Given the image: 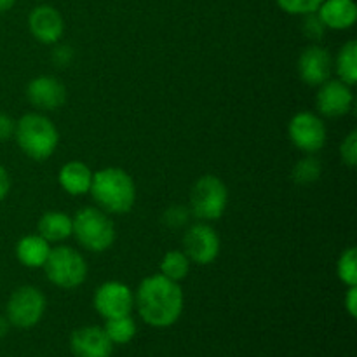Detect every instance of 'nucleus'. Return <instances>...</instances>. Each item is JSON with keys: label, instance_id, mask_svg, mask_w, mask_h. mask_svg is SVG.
I'll return each instance as SVG.
<instances>
[{"label": "nucleus", "instance_id": "obj_22", "mask_svg": "<svg viewBox=\"0 0 357 357\" xmlns=\"http://www.w3.org/2000/svg\"><path fill=\"white\" fill-rule=\"evenodd\" d=\"M190 271V260L183 251H169L160 260V274L171 281H183Z\"/></svg>", "mask_w": 357, "mask_h": 357}, {"label": "nucleus", "instance_id": "obj_11", "mask_svg": "<svg viewBox=\"0 0 357 357\" xmlns=\"http://www.w3.org/2000/svg\"><path fill=\"white\" fill-rule=\"evenodd\" d=\"M354 105V94L349 84L340 79H328L319 86L316 94V107L324 117L337 119L349 114Z\"/></svg>", "mask_w": 357, "mask_h": 357}, {"label": "nucleus", "instance_id": "obj_21", "mask_svg": "<svg viewBox=\"0 0 357 357\" xmlns=\"http://www.w3.org/2000/svg\"><path fill=\"white\" fill-rule=\"evenodd\" d=\"M105 333L110 338V342L114 345H126L136 337V331H138V326H136L135 319L129 316L122 317H114V319H107L103 326Z\"/></svg>", "mask_w": 357, "mask_h": 357}, {"label": "nucleus", "instance_id": "obj_25", "mask_svg": "<svg viewBox=\"0 0 357 357\" xmlns=\"http://www.w3.org/2000/svg\"><path fill=\"white\" fill-rule=\"evenodd\" d=\"M275 2L284 13L293 16H305V14L317 13L323 0H275Z\"/></svg>", "mask_w": 357, "mask_h": 357}, {"label": "nucleus", "instance_id": "obj_17", "mask_svg": "<svg viewBox=\"0 0 357 357\" xmlns=\"http://www.w3.org/2000/svg\"><path fill=\"white\" fill-rule=\"evenodd\" d=\"M58 181L63 190L70 195L89 194L91 181H93V171L87 164L80 160H70L59 169Z\"/></svg>", "mask_w": 357, "mask_h": 357}, {"label": "nucleus", "instance_id": "obj_3", "mask_svg": "<svg viewBox=\"0 0 357 357\" xmlns=\"http://www.w3.org/2000/svg\"><path fill=\"white\" fill-rule=\"evenodd\" d=\"M17 146L33 160H45L54 153L59 143L56 126L42 114H26L16 121L14 136Z\"/></svg>", "mask_w": 357, "mask_h": 357}, {"label": "nucleus", "instance_id": "obj_5", "mask_svg": "<svg viewBox=\"0 0 357 357\" xmlns=\"http://www.w3.org/2000/svg\"><path fill=\"white\" fill-rule=\"evenodd\" d=\"M49 282L61 289H73L84 284L87 278V264L82 255L70 246L51 248L44 267Z\"/></svg>", "mask_w": 357, "mask_h": 357}, {"label": "nucleus", "instance_id": "obj_23", "mask_svg": "<svg viewBox=\"0 0 357 357\" xmlns=\"http://www.w3.org/2000/svg\"><path fill=\"white\" fill-rule=\"evenodd\" d=\"M321 173H323L321 160L309 155L295 164V167H293V180L298 185H310L319 180Z\"/></svg>", "mask_w": 357, "mask_h": 357}, {"label": "nucleus", "instance_id": "obj_12", "mask_svg": "<svg viewBox=\"0 0 357 357\" xmlns=\"http://www.w3.org/2000/svg\"><path fill=\"white\" fill-rule=\"evenodd\" d=\"M298 75L307 86L319 87L321 84L331 79L333 72V58L330 51L323 45H309L303 49V52L298 58Z\"/></svg>", "mask_w": 357, "mask_h": 357}, {"label": "nucleus", "instance_id": "obj_24", "mask_svg": "<svg viewBox=\"0 0 357 357\" xmlns=\"http://www.w3.org/2000/svg\"><path fill=\"white\" fill-rule=\"evenodd\" d=\"M337 274L344 284L357 286V251L349 248L340 255L337 264Z\"/></svg>", "mask_w": 357, "mask_h": 357}, {"label": "nucleus", "instance_id": "obj_30", "mask_svg": "<svg viewBox=\"0 0 357 357\" xmlns=\"http://www.w3.org/2000/svg\"><path fill=\"white\" fill-rule=\"evenodd\" d=\"M14 128H16V121H14L10 115L2 114V112H0V143L13 138Z\"/></svg>", "mask_w": 357, "mask_h": 357}, {"label": "nucleus", "instance_id": "obj_2", "mask_svg": "<svg viewBox=\"0 0 357 357\" xmlns=\"http://www.w3.org/2000/svg\"><path fill=\"white\" fill-rule=\"evenodd\" d=\"M89 194L108 215H126L136 201L135 181L121 167H105L93 173Z\"/></svg>", "mask_w": 357, "mask_h": 357}, {"label": "nucleus", "instance_id": "obj_7", "mask_svg": "<svg viewBox=\"0 0 357 357\" xmlns=\"http://www.w3.org/2000/svg\"><path fill=\"white\" fill-rule=\"evenodd\" d=\"M45 296L35 286H21L14 289L6 305V317L10 326L30 330L37 326L45 314Z\"/></svg>", "mask_w": 357, "mask_h": 357}, {"label": "nucleus", "instance_id": "obj_1", "mask_svg": "<svg viewBox=\"0 0 357 357\" xmlns=\"http://www.w3.org/2000/svg\"><path fill=\"white\" fill-rule=\"evenodd\" d=\"M183 291L180 282L171 281L162 274L143 279L136 289L135 307L139 317L152 328H169L183 312Z\"/></svg>", "mask_w": 357, "mask_h": 357}, {"label": "nucleus", "instance_id": "obj_13", "mask_svg": "<svg viewBox=\"0 0 357 357\" xmlns=\"http://www.w3.org/2000/svg\"><path fill=\"white\" fill-rule=\"evenodd\" d=\"M70 349L75 357H110L114 344L103 328L82 326L77 328L70 337Z\"/></svg>", "mask_w": 357, "mask_h": 357}, {"label": "nucleus", "instance_id": "obj_29", "mask_svg": "<svg viewBox=\"0 0 357 357\" xmlns=\"http://www.w3.org/2000/svg\"><path fill=\"white\" fill-rule=\"evenodd\" d=\"M51 59L56 66H59V68H66L73 59V49L70 47V45H58V47L52 51Z\"/></svg>", "mask_w": 357, "mask_h": 357}, {"label": "nucleus", "instance_id": "obj_33", "mask_svg": "<svg viewBox=\"0 0 357 357\" xmlns=\"http://www.w3.org/2000/svg\"><path fill=\"white\" fill-rule=\"evenodd\" d=\"M9 321H7L6 316H0V340H2L3 337H6L7 333H9Z\"/></svg>", "mask_w": 357, "mask_h": 357}, {"label": "nucleus", "instance_id": "obj_4", "mask_svg": "<svg viewBox=\"0 0 357 357\" xmlns=\"http://www.w3.org/2000/svg\"><path fill=\"white\" fill-rule=\"evenodd\" d=\"M73 232L77 243L87 251L103 253L115 243V225L108 213L100 208H84L73 216Z\"/></svg>", "mask_w": 357, "mask_h": 357}, {"label": "nucleus", "instance_id": "obj_8", "mask_svg": "<svg viewBox=\"0 0 357 357\" xmlns=\"http://www.w3.org/2000/svg\"><path fill=\"white\" fill-rule=\"evenodd\" d=\"M288 135L293 145L309 155L319 152L326 145L328 138L326 124L312 112H298L293 115L288 126Z\"/></svg>", "mask_w": 357, "mask_h": 357}, {"label": "nucleus", "instance_id": "obj_27", "mask_svg": "<svg viewBox=\"0 0 357 357\" xmlns=\"http://www.w3.org/2000/svg\"><path fill=\"white\" fill-rule=\"evenodd\" d=\"M340 157L344 160V164H347L349 167H354L357 162V132L351 131L347 135V138L342 142L340 145Z\"/></svg>", "mask_w": 357, "mask_h": 357}, {"label": "nucleus", "instance_id": "obj_16", "mask_svg": "<svg viewBox=\"0 0 357 357\" xmlns=\"http://www.w3.org/2000/svg\"><path fill=\"white\" fill-rule=\"evenodd\" d=\"M317 16L330 30H349L356 24L357 6L354 0H323Z\"/></svg>", "mask_w": 357, "mask_h": 357}, {"label": "nucleus", "instance_id": "obj_20", "mask_svg": "<svg viewBox=\"0 0 357 357\" xmlns=\"http://www.w3.org/2000/svg\"><path fill=\"white\" fill-rule=\"evenodd\" d=\"M333 66L335 70H337L338 79H340L342 82L349 84V86H354L357 82V42L356 40H349L347 44L342 45Z\"/></svg>", "mask_w": 357, "mask_h": 357}, {"label": "nucleus", "instance_id": "obj_32", "mask_svg": "<svg viewBox=\"0 0 357 357\" xmlns=\"http://www.w3.org/2000/svg\"><path fill=\"white\" fill-rule=\"evenodd\" d=\"M10 190V176L3 166H0V202L9 195Z\"/></svg>", "mask_w": 357, "mask_h": 357}, {"label": "nucleus", "instance_id": "obj_26", "mask_svg": "<svg viewBox=\"0 0 357 357\" xmlns=\"http://www.w3.org/2000/svg\"><path fill=\"white\" fill-rule=\"evenodd\" d=\"M302 30L307 38H310V40H319L324 35V31H326V26H324V23L321 21V17L317 16V13H312L303 16Z\"/></svg>", "mask_w": 357, "mask_h": 357}, {"label": "nucleus", "instance_id": "obj_18", "mask_svg": "<svg viewBox=\"0 0 357 357\" xmlns=\"http://www.w3.org/2000/svg\"><path fill=\"white\" fill-rule=\"evenodd\" d=\"M49 253H51V243H47L38 234H30V236L21 237L16 244L17 261L28 268L44 267Z\"/></svg>", "mask_w": 357, "mask_h": 357}, {"label": "nucleus", "instance_id": "obj_15", "mask_svg": "<svg viewBox=\"0 0 357 357\" xmlns=\"http://www.w3.org/2000/svg\"><path fill=\"white\" fill-rule=\"evenodd\" d=\"M26 96L35 108L45 112L58 110L66 101V87L56 77L40 75L30 80L26 87Z\"/></svg>", "mask_w": 357, "mask_h": 357}, {"label": "nucleus", "instance_id": "obj_10", "mask_svg": "<svg viewBox=\"0 0 357 357\" xmlns=\"http://www.w3.org/2000/svg\"><path fill=\"white\" fill-rule=\"evenodd\" d=\"M183 253L197 265H209L220 255V236L204 222L188 227L183 236Z\"/></svg>", "mask_w": 357, "mask_h": 357}, {"label": "nucleus", "instance_id": "obj_14", "mask_svg": "<svg viewBox=\"0 0 357 357\" xmlns=\"http://www.w3.org/2000/svg\"><path fill=\"white\" fill-rule=\"evenodd\" d=\"M28 28L33 38L42 44H56L63 37L65 21L61 13L52 6H38L28 16Z\"/></svg>", "mask_w": 357, "mask_h": 357}, {"label": "nucleus", "instance_id": "obj_34", "mask_svg": "<svg viewBox=\"0 0 357 357\" xmlns=\"http://www.w3.org/2000/svg\"><path fill=\"white\" fill-rule=\"evenodd\" d=\"M16 3V0H0V13H6Z\"/></svg>", "mask_w": 357, "mask_h": 357}, {"label": "nucleus", "instance_id": "obj_31", "mask_svg": "<svg viewBox=\"0 0 357 357\" xmlns=\"http://www.w3.org/2000/svg\"><path fill=\"white\" fill-rule=\"evenodd\" d=\"M345 309L351 317L357 316V286H349V291L345 295Z\"/></svg>", "mask_w": 357, "mask_h": 357}, {"label": "nucleus", "instance_id": "obj_9", "mask_svg": "<svg viewBox=\"0 0 357 357\" xmlns=\"http://www.w3.org/2000/svg\"><path fill=\"white\" fill-rule=\"evenodd\" d=\"M93 303L96 312L107 321L114 319V317L129 316L135 309V295L124 282L108 281L98 286Z\"/></svg>", "mask_w": 357, "mask_h": 357}, {"label": "nucleus", "instance_id": "obj_6", "mask_svg": "<svg viewBox=\"0 0 357 357\" xmlns=\"http://www.w3.org/2000/svg\"><path fill=\"white\" fill-rule=\"evenodd\" d=\"M229 204V190L215 174H204L194 183L190 192V209L195 218L215 222L225 213Z\"/></svg>", "mask_w": 357, "mask_h": 357}, {"label": "nucleus", "instance_id": "obj_19", "mask_svg": "<svg viewBox=\"0 0 357 357\" xmlns=\"http://www.w3.org/2000/svg\"><path fill=\"white\" fill-rule=\"evenodd\" d=\"M73 232V220L66 213L47 211L38 220V236L47 243H61Z\"/></svg>", "mask_w": 357, "mask_h": 357}, {"label": "nucleus", "instance_id": "obj_28", "mask_svg": "<svg viewBox=\"0 0 357 357\" xmlns=\"http://www.w3.org/2000/svg\"><path fill=\"white\" fill-rule=\"evenodd\" d=\"M188 220V209L185 206H171L166 213H164V223L171 229H178V227L185 225Z\"/></svg>", "mask_w": 357, "mask_h": 357}]
</instances>
